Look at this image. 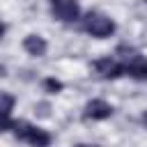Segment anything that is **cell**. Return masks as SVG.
<instances>
[{
    "mask_svg": "<svg viewBox=\"0 0 147 147\" xmlns=\"http://www.w3.org/2000/svg\"><path fill=\"white\" fill-rule=\"evenodd\" d=\"M7 131L14 138H18L21 142L30 145V147H51V142H53V136L46 129H41L37 124H30L25 119H11Z\"/></svg>",
    "mask_w": 147,
    "mask_h": 147,
    "instance_id": "6da1fadb",
    "label": "cell"
},
{
    "mask_svg": "<svg viewBox=\"0 0 147 147\" xmlns=\"http://www.w3.org/2000/svg\"><path fill=\"white\" fill-rule=\"evenodd\" d=\"M113 113H115V108H113L108 101H103V99H92V101H87L85 108H83V119H85V122H103V119L113 117Z\"/></svg>",
    "mask_w": 147,
    "mask_h": 147,
    "instance_id": "8992f818",
    "label": "cell"
},
{
    "mask_svg": "<svg viewBox=\"0 0 147 147\" xmlns=\"http://www.w3.org/2000/svg\"><path fill=\"white\" fill-rule=\"evenodd\" d=\"M115 57L122 64V76H129L133 80H147V57L145 55H140L133 48L119 46Z\"/></svg>",
    "mask_w": 147,
    "mask_h": 147,
    "instance_id": "7a4b0ae2",
    "label": "cell"
},
{
    "mask_svg": "<svg viewBox=\"0 0 147 147\" xmlns=\"http://www.w3.org/2000/svg\"><path fill=\"white\" fill-rule=\"evenodd\" d=\"M51 14L60 23H74L80 18V5L78 0H48Z\"/></svg>",
    "mask_w": 147,
    "mask_h": 147,
    "instance_id": "277c9868",
    "label": "cell"
},
{
    "mask_svg": "<svg viewBox=\"0 0 147 147\" xmlns=\"http://www.w3.org/2000/svg\"><path fill=\"white\" fill-rule=\"evenodd\" d=\"M142 124L147 126V110H145V115H142Z\"/></svg>",
    "mask_w": 147,
    "mask_h": 147,
    "instance_id": "7c38bea8",
    "label": "cell"
},
{
    "mask_svg": "<svg viewBox=\"0 0 147 147\" xmlns=\"http://www.w3.org/2000/svg\"><path fill=\"white\" fill-rule=\"evenodd\" d=\"M80 21H83V30L96 39H106L115 32V21L101 11H87Z\"/></svg>",
    "mask_w": 147,
    "mask_h": 147,
    "instance_id": "3957f363",
    "label": "cell"
},
{
    "mask_svg": "<svg viewBox=\"0 0 147 147\" xmlns=\"http://www.w3.org/2000/svg\"><path fill=\"white\" fill-rule=\"evenodd\" d=\"M14 103H16V99L9 92H0V131H7V126L11 122Z\"/></svg>",
    "mask_w": 147,
    "mask_h": 147,
    "instance_id": "ba28073f",
    "label": "cell"
},
{
    "mask_svg": "<svg viewBox=\"0 0 147 147\" xmlns=\"http://www.w3.org/2000/svg\"><path fill=\"white\" fill-rule=\"evenodd\" d=\"M2 34H5V23L0 21V39H2Z\"/></svg>",
    "mask_w": 147,
    "mask_h": 147,
    "instance_id": "8fae6325",
    "label": "cell"
},
{
    "mask_svg": "<svg viewBox=\"0 0 147 147\" xmlns=\"http://www.w3.org/2000/svg\"><path fill=\"white\" fill-rule=\"evenodd\" d=\"M74 147H99V145H90V142H80V145H74Z\"/></svg>",
    "mask_w": 147,
    "mask_h": 147,
    "instance_id": "30bf717a",
    "label": "cell"
},
{
    "mask_svg": "<svg viewBox=\"0 0 147 147\" xmlns=\"http://www.w3.org/2000/svg\"><path fill=\"white\" fill-rule=\"evenodd\" d=\"M92 69L94 74L101 78V80H115L122 76V64L115 55H106V57H99L92 62Z\"/></svg>",
    "mask_w": 147,
    "mask_h": 147,
    "instance_id": "5b68a950",
    "label": "cell"
},
{
    "mask_svg": "<svg viewBox=\"0 0 147 147\" xmlns=\"http://www.w3.org/2000/svg\"><path fill=\"white\" fill-rule=\"evenodd\" d=\"M23 48H25L28 55H32V57H41V55H46L48 44H46V39L39 37V34H28V37L23 39Z\"/></svg>",
    "mask_w": 147,
    "mask_h": 147,
    "instance_id": "52a82bcc",
    "label": "cell"
},
{
    "mask_svg": "<svg viewBox=\"0 0 147 147\" xmlns=\"http://www.w3.org/2000/svg\"><path fill=\"white\" fill-rule=\"evenodd\" d=\"M44 87H46L48 92H60V90H62V83L55 80V78H46V80H44Z\"/></svg>",
    "mask_w": 147,
    "mask_h": 147,
    "instance_id": "9c48e42d",
    "label": "cell"
}]
</instances>
